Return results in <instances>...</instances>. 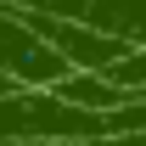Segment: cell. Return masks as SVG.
Masks as SVG:
<instances>
[{"label":"cell","instance_id":"obj_1","mask_svg":"<svg viewBox=\"0 0 146 146\" xmlns=\"http://www.w3.org/2000/svg\"><path fill=\"white\" fill-rule=\"evenodd\" d=\"M68 73L73 68L51 51L45 34H34L28 11L0 6V79H6L11 90H56Z\"/></svg>","mask_w":146,"mask_h":146},{"label":"cell","instance_id":"obj_2","mask_svg":"<svg viewBox=\"0 0 146 146\" xmlns=\"http://www.w3.org/2000/svg\"><path fill=\"white\" fill-rule=\"evenodd\" d=\"M68 146H146V129H135V135H107V141H68Z\"/></svg>","mask_w":146,"mask_h":146},{"label":"cell","instance_id":"obj_3","mask_svg":"<svg viewBox=\"0 0 146 146\" xmlns=\"http://www.w3.org/2000/svg\"><path fill=\"white\" fill-rule=\"evenodd\" d=\"M0 96H11V84H6V79H0Z\"/></svg>","mask_w":146,"mask_h":146}]
</instances>
